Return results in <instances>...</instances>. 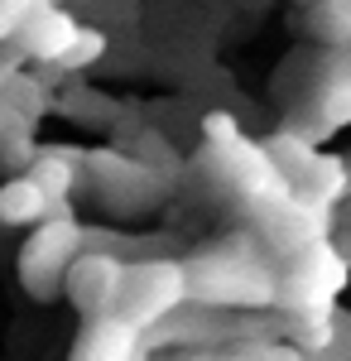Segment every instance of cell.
<instances>
[{
  "label": "cell",
  "mask_w": 351,
  "mask_h": 361,
  "mask_svg": "<svg viewBox=\"0 0 351 361\" xmlns=\"http://www.w3.org/2000/svg\"><path fill=\"white\" fill-rule=\"evenodd\" d=\"M188 294L202 308H274L279 270H270V246L255 236L216 241L188 265Z\"/></svg>",
  "instance_id": "6da1fadb"
},
{
  "label": "cell",
  "mask_w": 351,
  "mask_h": 361,
  "mask_svg": "<svg viewBox=\"0 0 351 361\" xmlns=\"http://www.w3.org/2000/svg\"><path fill=\"white\" fill-rule=\"evenodd\" d=\"M351 279V260L332 241H313L298 255H289V265L279 270V313L289 323H308V318H332L337 299Z\"/></svg>",
  "instance_id": "7a4b0ae2"
},
{
  "label": "cell",
  "mask_w": 351,
  "mask_h": 361,
  "mask_svg": "<svg viewBox=\"0 0 351 361\" xmlns=\"http://www.w3.org/2000/svg\"><path fill=\"white\" fill-rule=\"evenodd\" d=\"M207 164H212V173L236 193V202L250 207L255 217L294 197V183H289L284 169L274 164V154L265 145H250V140H241V135L207 145Z\"/></svg>",
  "instance_id": "3957f363"
},
{
  "label": "cell",
  "mask_w": 351,
  "mask_h": 361,
  "mask_svg": "<svg viewBox=\"0 0 351 361\" xmlns=\"http://www.w3.org/2000/svg\"><path fill=\"white\" fill-rule=\"evenodd\" d=\"M188 270L183 260H135L125 265V289H121V308L116 318L130 323L135 333H149V328H164L168 318H178L188 308Z\"/></svg>",
  "instance_id": "277c9868"
},
{
  "label": "cell",
  "mask_w": 351,
  "mask_h": 361,
  "mask_svg": "<svg viewBox=\"0 0 351 361\" xmlns=\"http://www.w3.org/2000/svg\"><path fill=\"white\" fill-rule=\"evenodd\" d=\"M82 250H87V231L78 226L73 212H58L49 222H39L29 231V241L20 246V260H15L25 294H34L39 304L58 299L63 284H68V270H73V260Z\"/></svg>",
  "instance_id": "5b68a950"
},
{
  "label": "cell",
  "mask_w": 351,
  "mask_h": 361,
  "mask_svg": "<svg viewBox=\"0 0 351 361\" xmlns=\"http://www.w3.org/2000/svg\"><path fill=\"white\" fill-rule=\"evenodd\" d=\"M121 289H125V260L111 255V250H82L73 260V270H68V284H63V294L73 299V308L87 323L92 318H116Z\"/></svg>",
  "instance_id": "8992f818"
},
{
  "label": "cell",
  "mask_w": 351,
  "mask_h": 361,
  "mask_svg": "<svg viewBox=\"0 0 351 361\" xmlns=\"http://www.w3.org/2000/svg\"><path fill=\"white\" fill-rule=\"evenodd\" d=\"M332 231V207L323 202H303V197H289L270 212H260V241L270 246V255H298L313 241H327Z\"/></svg>",
  "instance_id": "52a82bcc"
},
{
  "label": "cell",
  "mask_w": 351,
  "mask_h": 361,
  "mask_svg": "<svg viewBox=\"0 0 351 361\" xmlns=\"http://www.w3.org/2000/svg\"><path fill=\"white\" fill-rule=\"evenodd\" d=\"M78 34H82V25L63 10V5H34L29 10V20L20 25V34H15V49L25 58H34V63H63L68 58V49L78 44Z\"/></svg>",
  "instance_id": "ba28073f"
},
{
  "label": "cell",
  "mask_w": 351,
  "mask_h": 361,
  "mask_svg": "<svg viewBox=\"0 0 351 361\" xmlns=\"http://www.w3.org/2000/svg\"><path fill=\"white\" fill-rule=\"evenodd\" d=\"M58 212H68V202L49 197L29 173H10L0 183V226H39Z\"/></svg>",
  "instance_id": "9c48e42d"
},
{
  "label": "cell",
  "mask_w": 351,
  "mask_h": 361,
  "mask_svg": "<svg viewBox=\"0 0 351 361\" xmlns=\"http://www.w3.org/2000/svg\"><path fill=\"white\" fill-rule=\"evenodd\" d=\"M140 357V333L121 318H92L82 333L73 361H135Z\"/></svg>",
  "instance_id": "30bf717a"
},
{
  "label": "cell",
  "mask_w": 351,
  "mask_h": 361,
  "mask_svg": "<svg viewBox=\"0 0 351 361\" xmlns=\"http://www.w3.org/2000/svg\"><path fill=\"white\" fill-rule=\"evenodd\" d=\"M313 116H318V135L351 126V54H342V63L323 78L318 97H313Z\"/></svg>",
  "instance_id": "8fae6325"
},
{
  "label": "cell",
  "mask_w": 351,
  "mask_h": 361,
  "mask_svg": "<svg viewBox=\"0 0 351 361\" xmlns=\"http://www.w3.org/2000/svg\"><path fill=\"white\" fill-rule=\"evenodd\" d=\"M308 34L327 49L351 54V0H318L308 10Z\"/></svg>",
  "instance_id": "7c38bea8"
},
{
  "label": "cell",
  "mask_w": 351,
  "mask_h": 361,
  "mask_svg": "<svg viewBox=\"0 0 351 361\" xmlns=\"http://www.w3.org/2000/svg\"><path fill=\"white\" fill-rule=\"evenodd\" d=\"M25 173L49 197H58V202H68L73 183H78V164H73V154H68V149H44V154H34V164H29Z\"/></svg>",
  "instance_id": "4fadbf2b"
},
{
  "label": "cell",
  "mask_w": 351,
  "mask_h": 361,
  "mask_svg": "<svg viewBox=\"0 0 351 361\" xmlns=\"http://www.w3.org/2000/svg\"><path fill=\"white\" fill-rule=\"evenodd\" d=\"M0 102L20 116V121H29V126H34V121L44 116V106H49V92H44V82H34L29 73H15V78H10V87L0 92Z\"/></svg>",
  "instance_id": "5bb4252c"
},
{
  "label": "cell",
  "mask_w": 351,
  "mask_h": 361,
  "mask_svg": "<svg viewBox=\"0 0 351 361\" xmlns=\"http://www.w3.org/2000/svg\"><path fill=\"white\" fill-rule=\"evenodd\" d=\"M106 49H111V39L101 34V29H92V25H82V34H78V44L68 49V58L58 63L63 73H87V68H97L101 58H106Z\"/></svg>",
  "instance_id": "9a60e30c"
},
{
  "label": "cell",
  "mask_w": 351,
  "mask_h": 361,
  "mask_svg": "<svg viewBox=\"0 0 351 361\" xmlns=\"http://www.w3.org/2000/svg\"><path fill=\"white\" fill-rule=\"evenodd\" d=\"M34 5H49V0H0V49L15 44V34H20V25L29 20Z\"/></svg>",
  "instance_id": "2e32d148"
},
{
  "label": "cell",
  "mask_w": 351,
  "mask_h": 361,
  "mask_svg": "<svg viewBox=\"0 0 351 361\" xmlns=\"http://www.w3.org/2000/svg\"><path fill=\"white\" fill-rule=\"evenodd\" d=\"M245 361H308L294 342H245Z\"/></svg>",
  "instance_id": "e0dca14e"
},
{
  "label": "cell",
  "mask_w": 351,
  "mask_h": 361,
  "mask_svg": "<svg viewBox=\"0 0 351 361\" xmlns=\"http://www.w3.org/2000/svg\"><path fill=\"white\" fill-rule=\"evenodd\" d=\"M202 135H207V145H216V140H231V135H241V130H236V121L226 111H212L202 121Z\"/></svg>",
  "instance_id": "ac0fdd59"
},
{
  "label": "cell",
  "mask_w": 351,
  "mask_h": 361,
  "mask_svg": "<svg viewBox=\"0 0 351 361\" xmlns=\"http://www.w3.org/2000/svg\"><path fill=\"white\" fill-rule=\"evenodd\" d=\"M327 361H351V313H342V318H337V342H332Z\"/></svg>",
  "instance_id": "d6986e66"
},
{
  "label": "cell",
  "mask_w": 351,
  "mask_h": 361,
  "mask_svg": "<svg viewBox=\"0 0 351 361\" xmlns=\"http://www.w3.org/2000/svg\"><path fill=\"white\" fill-rule=\"evenodd\" d=\"M20 63H25V54H20L15 44H5V49H0V92L10 87V78H15V73H20Z\"/></svg>",
  "instance_id": "ffe728a7"
},
{
  "label": "cell",
  "mask_w": 351,
  "mask_h": 361,
  "mask_svg": "<svg viewBox=\"0 0 351 361\" xmlns=\"http://www.w3.org/2000/svg\"><path fill=\"white\" fill-rule=\"evenodd\" d=\"M221 361H245V357H221Z\"/></svg>",
  "instance_id": "44dd1931"
}]
</instances>
